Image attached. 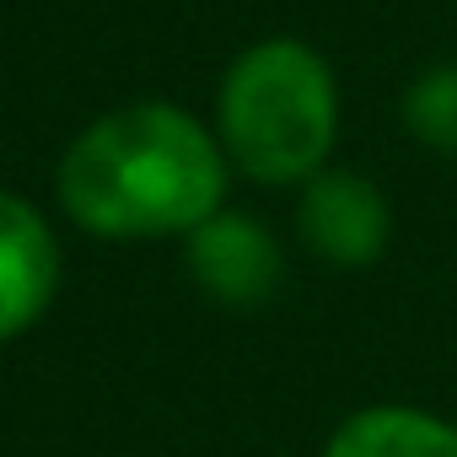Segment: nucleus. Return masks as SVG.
I'll return each mask as SVG.
<instances>
[{"label": "nucleus", "mask_w": 457, "mask_h": 457, "mask_svg": "<svg viewBox=\"0 0 457 457\" xmlns=\"http://www.w3.org/2000/svg\"><path fill=\"white\" fill-rule=\"evenodd\" d=\"M220 151L259 183L318 178L339 135V87L318 49L264 38L232 60L220 81Z\"/></svg>", "instance_id": "obj_2"}, {"label": "nucleus", "mask_w": 457, "mask_h": 457, "mask_svg": "<svg viewBox=\"0 0 457 457\" xmlns=\"http://www.w3.org/2000/svg\"><path fill=\"white\" fill-rule=\"evenodd\" d=\"M403 124L441 156H457V65L425 71L403 97Z\"/></svg>", "instance_id": "obj_7"}, {"label": "nucleus", "mask_w": 457, "mask_h": 457, "mask_svg": "<svg viewBox=\"0 0 457 457\" xmlns=\"http://www.w3.org/2000/svg\"><path fill=\"white\" fill-rule=\"evenodd\" d=\"M226 199L220 140L178 103H129L87 124L60 156V204L108 243L178 237Z\"/></svg>", "instance_id": "obj_1"}, {"label": "nucleus", "mask_w": 457, "mask_h": 457, "mask_svg": "<svg viewBox=\"0 0 457 457\" xmlns=\"http://www.w3.org/2000/svg\"><path fill=\"white\" fill-rule=\"evenodd\" d=\"M188 270L215 302L253 307L280 280V248L253 215L215 210L210 220H199L188 232Z\"/></svg>", "instance_id": "obj_5"}, {"label": "nucleus", "mask_w": 457, "mask_h": 457, "mask_svg": "<svg viewBox=\"0 0 457 457\" xmlns=\"http://www.w3.org/2000/svg\"><path fill=\"white\" fill-rule=\"evenodd\" d=\"M323 457H457V425L436 420L430 409L409 403H377L350 414Z\"/></svg>", "instance_id": "obj_6"}, {"label": "nucleus", "mask_w": 457, "mask_h": 457, "mask_svg": "<svg viewBox=\"0 0 457 457\" xmlns=\"http://www.w3.org/2000/svg\"><path fill=\"white\" fill-rule=\"evenodd\" d=\"M60 291V243L49 220L0 188V345L28 334Z\"/></svg>", "instance_id": "obj_4"}, {"label": "nucleus", "mask_w": 457, "mask_h": 457, "mask_svg": "<svg viewBox=\"0 0 457 457\" xmlns=\"http://www.w3.org/2000/svg\"><path fill=\"white\" fill-rule=\"evenodd\" d=\"M296 226H302V243L312 253H323V259H334L345 270L377 264L387 237H393V215H387L382 188L355 178V172H318V178H307Z\"/></svg>", "instance_id": "obj_3"}]
</instances>
